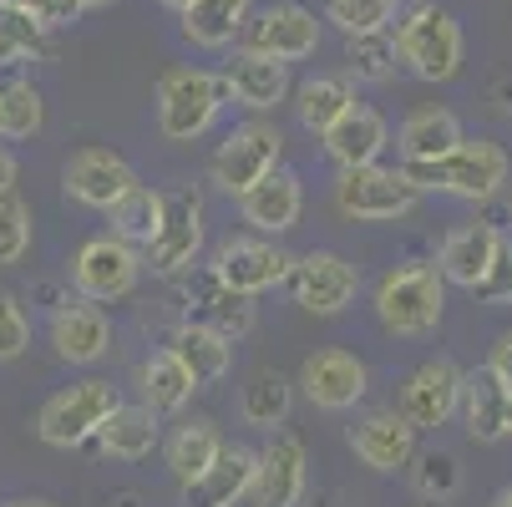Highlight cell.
I'll return each instance as SVG.
<instances>
[{
    "instance_id": "6da1fadb",
    "label": "cell",
    "mask_w": 512,
    "mask_h": 507,
    "mask_svg": "<svg viewBox=\"0 0 512 507\" xmlns=\"http://www.w3.org/2000/svg\"><path fill=\"white\" fill-rule=\"evenodd\" d=\"M507 153L487 137H462L452 153L431 158V163H406V173L421 183V193H452V198H492L507 183Z\"/></svg>"
},
{
    "instance_id": "7a4b0ae2",
    "label": "cell",
    "mask_w": 512,
    "mask_h": 507,
    "mask_svg": "<svg viewBox=\"0 0 512 507\" xmlns=\"http://www.w3.org/2000/svg\"><path fill=\"white\" fill-rule=\"evenodd\" d=\"M229 102H234L229 77H218V71H203V66L168 71L158 87V127L168 142H193L218 122V112Z\"/></svg>"
},
{
    "instance_id": "3957f363",
    "label": "cell",
    "mask_w": 512,
    "mask_h": 507,
    "mask_svg": "<svg viewBox=\"0 0 512 507\" xmlns=\"http://www.w3.org/2000/svg\"><path fill=\"white\" fill-rule=\"evenodd\" d=\"M447 274L436 264H401L376 284V315L391 335H426L442 325Z\"/></svg>"
},
{
    "instance_id": "277c9868",
    "label": "cell",
    "mask_w": 512,
    "mask_h": 507,
    "mask_svg": "<svg viewBox=\"0 0 512 507\" xmlns=\"http://www.w3.org/2000/svg\"><path fill=\"white\" fill-rule=\"evenodd\" d=\"M421 183L406 168H381V163H360L340 168L335 178V208L355 224H396L416 208Z\"/></svg>"
},
{
    "instance_id": "5b68a950",
    "label": "cell",
    "mask_w": 512,
    "mask_h": 507,
    "mask_svg": "<svg viewBox=\"0 0 512 507\" xmlns=\"http://www.w3.org/2000/svg\"><path fill=\"white\" fill-rule=\"evenodd\" d=\"M396 46H401V66L421 82H452L462 71V26L436 11V6H411L396 21Z\"/></svg>"
},
{
    "instance_id": "8992f818",
    "label": "cell",
    "mask_w": 512,
    "mask_h": 507,
    "mask_svg": "<svg viewBox=\"0 0 512 507\" xmlns=\"http://www.w3.org/2000/svg\"><path fill=\"white\" fill-rule=\"evenodd\" d=\"M122 401H117V391H112V381H77V386H66V391H56L41 411H36V437L46 442V447H87V442H97L102 437V426H107V416L117 411Z\"/></svg>"
},
{
    "instance_id": "52a82bcc",
    "label": "cell",
    "mask_w": 512,
    "mask_h": 507,
    "mask_svg": "<svg viewBox=\"0 0 512 507\" xmlns=\"http://www.w3.org/2000/svg\"><path fill=\"white\" fill-rule=\"evenodd\" d=\"M142 259L137 244H127L122 234H102V239H87L71 259V284H77V295L87 300H122L137 289L142 279Z\"/></svg>"
},
{
    "instance_id": "ba28073f",
    "label": "cell",
    "mask_w": 512,
    "mask_h": 507,
    "mask_svg": "<svg viewBox=\"0 0 512 507\" xmlns=\"http://www.w3.org/2000/svg\"><path fill=\"white\" fill-rule=\"evenodd\" d=\"M279 153H284V137H279V127H269V122H244V127H234L224 142H218V153H213V163H208V178L224 188V193H244V188H254L269 168H279Z\"/></svg>"
},
{
    "instance_id": "9c48e42d",
    "label": "cell",
    "mask_w": 512,
    "mask_h": 507,
    "mask_svg": "<svg viewBox=\"0 0 512 507\" xmlns=\"http://www.w3.org/2000/svg\"><path fill=\"white\" fill-rule=\"evenodd\" d=\"M203 249V203L193 188H173L163 203L158 234L142 244V259L153 264V274H188Z\"/></svg>"
},
{
    "instance_id": "30bf717a",
    "label": "cell",
    "mask_w": 512,
    "mask_h": 507,
    "mask_svg": "<svg viewBox=\"0 0 512 507\" xmlns=\"http://www.w3.org/2000/svg\"><path fill=\"white\" fill-rule=\"evenodd\" d=\"M239 46L244 51L279 56V61H305L320 46V21H315L310 6H300V0H274V6H264V11L249 16Z\"/></svg>"
},
{
    "instance_id": "8fae6325",
    "label": "cell",
    "mask_w": 512,
    "mask_h": 507,
    "mask_svg": "<svg viewBox=\"0 0 512 507\" xmlns=\"http://www.w3.org/2000/svg\"><path fill=\"white\" fill-rule=\"evenodd\" d=\"M289 295L305 315H340L360 295V269L330 249H315L289 269Z\"/></svg>"
},
{
    "instance_id": "7c38bea8",
    "label": "cell",
    "mask_w": 512,
    "mask_h": 507,
    "mask_svg": "<svg viewBox=\"0 0 512 507\" xmlns=\"http://www.w3.org/2000/svg\"><path fill=\"white\" fill-rule=\"evenodd\" d=\"M462 381H467V371H457L452 360H426V366H416L406 376L396 411L416 431H436V426H447L462 411Z\"/></svg>"
},
{
    "instance_id": "4fadbf2b",
    "label": "cell",
    "mask_w": 512,
    "mask_h": 507,
    "mask_svg": "<svg viewBox=\"0 0 512 507\" xmlns=\"http://www.w3.org/2000/svg\"><path fill=\"white\" fill-rule=\"evenodd\" d=\"M289 269H295V259L269 239H229L213 254L218 284L234 289V295H264L274 284H289Z\"/></svg>"
},
{
    "instance_id": "5bb4252c",
    "label": "cell",
    "mask_w": 512,
    "mask_h": 507,
    "mask_svg": "<svg viewBox=\"0 0 512 507\" xmlns=\"http://www.w3.org/2000/svg\"><path fill=\"white\" fill-rule=\"evenodd\" d=\"M310 482V457L305 442L289 437V431H274V437L259 447V482H254V502L259 507H300Z\"/></svg>"
},
{
    "instance_id": "9a60e30c",
    "label": "cell",
    "mask_w": 512,
    "mask_h": 507,
    "mask_svg": "<svg viewBox=\"0 0 512 507\" xmlns=\"http://www.w3.org/2000/svg\"><path fill=\"white\" fill-rule=\"evenodd\" d=\"M51 350L71 366H92L112 350V320L102 315L97 300H66L51 310Z\"/></svg>"
},
{
    "instance_id": "2e32d148",
    "label": "cell",
    "mask_w": 512,
    "mask_h": 507,
    "mask_svg": "<svg viewBox=\"0 0 512 507\" xmlns=\"http://www.w3.org/2000/svg\"><path fill=\"white\" fill-rule=\"evenodd\" d=\"M300 391L320 411H345V406H355L365 391H371V376H365V366L350 350H315V355H305V366H300Z\"/></svg>"
},
{
    "instance_id": "e0dca14e",
    "label": "cell",
    "mask_w": 512,
    "mask_h": 507,
    "mask_svg": "<svg viewBox=\"0 0 512 507\" xmlns=\"http://www.w3.org/2000/svg\"><path fill=\"white\" fill-rule=\"evenodd\" d=\"M61 183H66L71 198L87 203V208H112V203L137 183V173H132V163H127L122 153H112V148H82V153H71Z\"/></svg>"
},
{
    "instance_id": "ac0fdd59",
    "label": "cell",
    "mask_w": 512,
    "mask_h": 507,
    "mask_svg": "<svg viewBox=\"0 0 512 507\" xmlns=\"http://www.w3.org/2000/svg\"><path fill=\"white\" fill-rule=\"evenodd\" d=\"M350 452L371 472H401L416 462V426L401 411H371L360 426H350Z\"/></svg>"
},
{
    "instance_id": "d6986e66",
    "label": "cell",
    "mask_w": 512,
    "mask_h": 507,
    "mask_svg": "<svg viewBox=\"0 0 512 507\" xmlns=\"http://www.w3.org/2000/svg\"><path fill=\"white\" fill-rule=\"evenodd\" d=\"M502 229L497 224H462V229H452L447 239H442V254H436V269L447 274V284H462V289H482V279L492 274V264H497V249H502Z\"/></svg>"
},
{
    "instance_id": "ffe728a7",
    "label": "cell",
    "mask_w": 512,
    "mask_h": 507,
    "mask_svg": "<svg viewBox=\"0 0 512 507\" xmlns=\"http://www.w3.org/2000/svg\"><path fill=\"white\" fill-rule=\"evenodd\" d=\"M300 208H305V188L289 168H269L254 188L239 193L244 224H254L259 234H289L300 224Z\"/></svg>"
},
{
    "instance_id": "44dd1931",
    "label": "cell",
    "mask_w": 512,
    "mask_h": 507,
    "mask_svg": "<svg viewBox=\"0 0 512 507\" xmlns=\"http://www.w3.org/2000/svg\"><path fill=\"white\" fill-rule=\"evenodd\" d=\"M224 77H229V92L239 107L249 112H274L284 97H289V61L279 56H264V51H234L229 66H224Z\"/></svg>"
},
{
    "instance_id": "7402d4cb",
    "label": "cell",
    "mask_w": 512,
    "mask_h": 507,
    "mask_svg": "<svg viewBox=\"0 0 512 507\" xmlns=\"http://www.w3.org/2000/svg\"><path fill=\"white\" fill-rule=\"evenodd\" d=\"M254 482H259V452L224 447V457L183 492H188V507H239L244 497H254Z\"/></svg>"
},
{
    "instance_id": "603a6c76",
    "label": "cell",
    "mask_w": 512,
    "mask_h": 507,
    "mask_svg": "<svg viewBox=\"0 0 512 507\" xmlns=\"http://www.w3.org/2000/svg\"><path fill=\"white\" fill-rule=\"evenodd\" d=\"M457 416H462L472 442H482V447L502 442L507 437V381L492 366L467 371V381H462V411Z\"/></svg>"
},
{
    "instance_id": "cb8c5ba5",
    "label": "cell",
    "mask_w": 512,
    "mask_h": 507,
    "mask_svg": "<svg viewBox=\"0 0 512 507\" xmlns=\"http://www.w3.org/2000/svg\"><path fill=\"white\" fill-rule=\"evenodd\" d=\"M168 350L183 360V366L193 371V381L198 386H213V381H224L229 376V366H234V340L224 335V330H213L208 320H188V325H178L173 330V340H168Z\"/></svg>"
},
{
    "instance_id": "d4e9b609",
    "label": "cell",
    "mask_w": 512,
    "mask_h": 507,
    "mask_svg": "<svg viewBox=\"0 0 512 507\" xmlns=\"http://www.w3.org/2000/svg\"><path fill=\"white\" fill-rule=\"evenodd\" d=\"M381 148H386V117H381L376 107H360V102L325 132V153H330L340 168L381 163Z\"/></svg>"
},
{
    "instance_id": "484cf974",
    "label": "cell",
    "mask_w": 512,
    "mask_h": 507,
    "mask_svg": "<svg viewBox=\"0 0 512 507\" xmlns=\"http://www.w3.org/2000/svg\"><path fill=\"white\" fill-rule=\"evenodd\" d=\"M158 416L163 411H153L148 401H137V406H117L112 416H107V426H102V437H97V447L112 457V462H142L153 447H158Z\"/></svg>"
},
{
    "instance_id": "4316f807",
    "label": "cell",
    "mask_w": 512,
    "mask_h": 507,
    "mask_svg": "<svg viewBox=\"0 0 512 507\" xmlns=\"http://www.w3.org/2000/svg\"><path fill=\"white\" fill-rule=\"evenodd\" d=\"M254 16V0H193L183 11V36L203 51H224L244 36Z\"/></svg>"
},
{
    "instance_id": "83f0119b",
    "label": "cell",
    "mask_w": 512,
    "mask_h": 507,
    "mask_svg": "<svg viewBox=\"0 0 512 507\" xmlns=\"http://www.w3.org/2000/svg\"><path fill=\"white\" fill-rule=\"evenodd\" d=\"M462 137H467V132H462V122H457L447 107H416V112L401 122V132H396V148H401L406 163H431V158L452 153Z\"/></svg>"
},
{
    "instance_id": "f1b7e54d",
    "label": "cell",
    "mask_w": 512,
    "mask_h": 507,
    "mask_svg": "<svg viewBox=\"0 0 512 507\" xmlns=\"http://www.w3.org/2000/svg\"><path fill=\"white\" fill-rule=\"evenodd\" d=\"M137 386H142V401H148L153 411H183L198 391L193 371L183 366V360L173 350H153L148 360H142V371H137Z\"/></svg>"
},
{
    "instance_id": "f546056e",
    "label": "cell",
    "mask_w": 512,
    "mask_h": 507,
    "mask_svg": "<svg viewBox=\"0 0 512 507\" xmlns=\"http://www.w3.org/2000/svg\"><path fill=\"white\" fill-rule=\"evenodd\" d=\"M224 437H218V426L213 421H188V426H178L173 437H168V447H163V457H168V472L188 487V482H198L218 457H224Z\"/></svg>"
},
{
    "instance_id": "4dcf8cb0",
    "label": "cell",
    "mask_w": 512,
    "mask_h": 507,
    "mask_svg": "<svg viewBox=\"0 0 512 507\" xmlns=\"http://www.w3.org/2000/svg\"><path fill=\"white\" fill-rule=\"evenodd\" d=\"M350 107H355L350 77H310V82L295 87V112H300V122H305L310 132H320V137H325Z\"/></svg>"
},
{
    "instance_id": "1f68e13d",
    "label": "cell",
    "mask_w": 512,
    "mask_h": 507,
    "mask_svg": "<svg viewBox=\"0 0 512 507\" xmlns=\"http://www.w3.org/2000/svg\"><path fill=\"white\" fill-rule=\"evenodd\" d=\"M163 203H168V193H158V188H148V183H132L107 213H112V234H122L127 244H148L153 234H158V224H163Z\"/></svg>"
},
{
    "instance_id": "d6a6232c",
    "label": "cell",
    "mask_w": 512,
    "mask_h": 507,
    "mask_svg": "<svg viewBox=\"0 0 512 507\" xmlns=\"http://www.w3.org/2000/svg\"><path fill=\"white\" fill-rule=\"evenodd\" d=\"M295 386H300V381H289V376H279V371H259V376L244 386V396H239V416H244L249 426H259V431L284 426L289 406H295Z\"/></svg>"
},
{
    "instance_id": "836d02e7",
    "label": "cell",
    "mask_w": 512,
    "mask_h": 507,
    "mask_svg": "<svg viewBox=\"0 0 512 507\" xmlns=\"http://www.w3.org/2000/svg\"><path fill=\"white\" fill-rule=\"evenodd\" d=\"M396 66H401V46L391 31L345 36V77L350 82H391Z\"/></svg>"
},
{
    "instance_id": "e575fe53",
    "label": "cell",
    "mask_w": 512,
    "mask_h": 507,
    "mask_svg": "<svg viewBox=\"0 0 512 507\" xmlns=\"http://www.w3.org/2000/svg\"><path fill=\"white\" fill-rule=\"evenodd\" d=\"M56 56L51 26H41L36 16L6 11L0 6V66H21V61H46Z\"/></svg>"
},
{
    "instance_id": "d590c367",
    "label": "cell",
    "mask_w": 512,
    "mask_h": 507,
    "mask_svg": "<svg viewBox=\"0 0 512 507\" xmlns=\"http://www.w3.org/2000/svg\"><path fill=\"white\" fill-rule=\"evenodd\" d=\"M41 122H46V102L31 82H21V77L0 82V137L26 142L41 132Z\"/></svg>"
},
{
    "instance_id": "8d00e7d4",
    "label": "cell",
    "mask_w": 512,
    "mask_h": 507,
    "mask_svg": "<svg viewBox=\"0 0 512 507\" xmlns=\"http://www.w3.org/2000/svg\"><path fill=\"white\" fill-rule=\"evenodd\" d=\"M396 16V0H330L325 21H335L345 36H365V31H386Z\"/></svg>"
},
{
    "instance_id": "74e56055",
    "label": "cell",
    "mask_w": 512,
    "mask_h": 507,
    "mask_svg": "<svg viewBox=\"0 0 512 507\" xmlns=\"http://www.w3.org/2000/svg\"><path fill=\"white\" fill-rule=\"evenodd\" d=\"M26 249H31V203L6 193V198H0V269L21 264Z\"/></svg>"
},
{
    "instance_id": "f35d334b",
    "label": "cell",
    "mask_w": 512,
    "mask_h": 507,
    "mask_svg": "<svg viewBox=\"0 0 512 507\" xmlns=\"http://www.w3.org/2000/svg\"><path fill=\"white\" fill-rule=\"evenodd\" d=\"M411 482H416L421 497H436V502H442V497H452V492L462 487V467H457L452 452H426V457H416Z\"/></svg>"
},
{
    "instance_id": "ab89813d",
    "label": "cell",
    "mask_w": 512,
    "mask_h": 507,
    "mask_svg": "<svg viewBox=\"0 0 512 507\" xmlns=\"http://www.w3.org/2000/svg\"><path fill=\"white\" fill-rule=\"evenodd\" d=\"M203 305H208V325H213V330H224L229 340L244 335V330L254 325L249 295H234V289H224V284H213V295H208Z\"/></svg>"
},
{
    "instance_id": "60d3db41",
    "label": "cell",
    "mask_w": 512,
    "mask_h": 507,
    "mask_svg": "<svg viewBox=\"0 0 512 507\" xmlns=\"http://www.w3.org/2000/svg\"><path fill=\"white\" fill-rule=\"evenodd\" d=\"M26 345H31V320H26V310L16 305V295H6V289H0V360L26 355Z\"/></svg>"
},
{
    "instance_id": "b9f144b4",
    "label": "cell",
    "mask_w": 512,
    "mask_h": 507,
    "mask_svg": "<svg viewBox=\"0 0 512 507\" xmlns=\"http://www.w3.org/2000/svg\"><path fill=\"white\" fill-rule=\"evenodd\" d=\"M0 6L21 11V16H36L51 31H61V26H71V21L82 16V0H0Z\"/></svg>"
},
{
    "instance_id": "7bdbcfd3",
    "label": "cell",
    "mask_w": 512,
    "mask_h": 507,
    "mask_svg": "<svg viewBox=\"0 0 512 507\" xmlns=\"http://www.w3.org/2000/svg\"><path fill=\"white\" fill-rule=\"evenodd\" d=\"M477 300H487V305H512V239H502L497 264H492V274L482 279Z\"/></svg>"
},
{
    "instance_id": "ee69618b",
    "label": "cell",
    "mask_w": 512,
    "mask_h": 507,
    "mask_svg": "<svg viewBox=\"0 0 512 507\" xmlns=\"http://www.w3.org/2000/svg\"><path fill=\"white\" fill-rule=\"evenodd\" d=\"M487 366H492V371H497V376L512 386V330H507V335L492 345V360H487Z\"/></svg>"
},
{
    "instance_id": "f6af8a7d",
    "label": "cell",
    "mask_w": 512,
    "mask_h": 507,
    "mask_svg": "<svg viewBox=\"0 0 512 507\" xmlns=\"http://www.w3.org/2000/svg\"><path fill=\"white\" fill-rule=\"evenodd\" d=\"M16 178H21L16 158H11L6 148H0V198H6V193H16Z\"/></svg>"
},
{
    "instance_id": "bcb514c9",
    "label": "cell",
    "mask_w": 512,
    "mask_h": 507,
    "mask_svg": "<svg viewBox=\"0 0 512 507\" xmlns=\"http://www.w3.org/2000/svg\"><path fill=\"white\" fill-rule=\"evenodd\" d=\"M0 507H56V502H46V497H11V502H0Z\"/></svg>"
},
{
    "instance_id": "7dc6e473",
    "label": "cell",
    "mask_w": 512,
    "mask_h": 507,
    "mask_svg": "<svg viewBox=\"0 0 512 507\" xmlns=\"http://www.w3.org/2000/svg\"><path fill=\"white\" fill-rule=\"evenodd\" d=\"M158 6H168V11H178V16H183V11L193 6V0H158Z\"/></svg>"
},
{
    "instance_id": "c3c4849f",
    "label": "cell",
    "mask_w": 512,
    "mask_h": 507,
    "mask_svg": "<svg viewBox=\"0 0 512 507\" xmlns=\"http://www.w3.org/2000/svg\"><path fill=\"white\" fill-rule=\"evenodd\" d=\"M492 507H512V487H502V492L492 497Z\"/></svg>"
},
{
    "instance_id": "681fc988",
    "label": "cell",
    "mask_w": 512,
    "mask_h": 507,
    "mask_svg": "<svg viewBox=\"0 0 512 507\" xmlns=\"http://www.w3.org/2000/svg\"><path fill=\"white\" fill-rule=\"evenodd\" d=\"M102 6H117V0H82V11H102Z\"/></svg>"
},
{
    "instance_id": "f907efd6",
    "label": "cell",
    "mask_w": 512,
    "mask_h": 507,
    "mask_svg": "<svg viewBox=\"0 0 512 507\" xmlns=\"http://www.w3.org/2000/svg\"><path fill=\"white\" fill-rule=\"evenodd\" d=\"M117 507H142V502H137V492H122V497H117Z\"/></svg>"
},
{
    "instance_id": "816d5d0a",
    "label": "cell",
    "mask_w": 512,
    "mask_h": 507,
    "mask_svg": "<svg viewBox=\"0 0 512 507\" xmlns=\"http://www.w3.org/2000/svg\"><path fill=\"white\" fill-rule=\"evenodd\" d=\"M507 437H512V386H507Z\"/></svg>"
},
{
    "instance_id": "f5cc1de1",
    "label": "cell",
    "mask_w": 512,
    "mask_h": 507,
    "mask_svg": "<svg viewBox=\"0 0 512 507\" xmlns=\"http://www.w3.org/2000/svg\"><path fill=\"white\" fill-rule=\"evenodd\" d=\"M507 112H512V87H507Z\"/></svg>"
}]
</instances>
